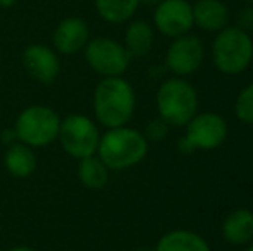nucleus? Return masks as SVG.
<instances>
[{
  "label": "nucleus",
  "mask_w": 253,
  "mask_h": 251,
  "mask_svg": "<svg viewBox=\"0 0 253 251\" xmlns=\"http://www.w3.org/2000/svg\"><path fill=\"white\" fill-rule=\"evenodd\" d=\"M155 251H210V248L200 236L193 232L174 231L160 239Z\"/></svg>",
  "instance_id": "nucleus-18"
},
{
  "label": "nucleus",
  "mask_w": 253,
  "mask_h": 251,
  "mask_svg": "<svg viewBox=\"0 0 253 251\" xmlns=\"http://www.w3.org/2000/svg\"><path fill=\"white\" fill-rule=\"evenodd\" d=\"M248 2H250V5H253V0H248Z\"/></svg>",
  "instance_id": "nucleus-26"
},
{
  "label": "nucleus",
  "mask_w": 253,
  "mask_h": 251,
  "mask_svg": "<svg viewBox=\"0 0 253 251\" xmlns=\"http://www.w3.org/2000/svg\"><path fill=\"white\" fill-rule=\"evenodd\" d=\"M141 3H145V5H159L162 0H140Z\"/></svg>",
  "instance_id": "nucleus-23"
},
{
  "label": "nucleus",
  "mask_w": 253,
  "mask_h": 251,
  "mask_svg": "<svg viewBox=\"0 0 253 251\" xmlns=\"http://www.w3.org/2000/svg\"><path fill=\"white\" fill-rule=\"evenodd\" d=\"M134 110V93L129 83L119 76L105 77L95 90V114L107 127H121Z\"/></svg>",
  "instance_id": "nucleus-1"
},
{
  "label": "nucleus",
  "mask_w": 253,
  "mask_h": 251,
  "mask_svg": "<svg viewBox=\"0 0 253 251\" xmlns=\"http://www.w3.org/2000/svg\"><path fill=\"white\" fill-rule=\"evenodd\" d=\"M140 3V0H95V9L103 21L119 24L131 19Z\"/></svg>",
  "instance_id": "nucleus-16"
},
{
  "label": "nucleus",
  "mask_w": 253,
  "mask_h": 251,
  "mask_svg": "<svg viewBox=\"0 0 253 251\" xmlns=\"http://www.w3.org/2000/svg\"><path fill=\"white\" fill-rule=\"evenodd\" d=\"M9 251H35V250L26 248V246H19V248H12V250H9Z\"/></svg>",
  "instance_id": "nucleus-24"
},
{
  "label": "nucleus",
  "mask_w": 253,
  "mask_h": 251,
  "mask_svg": "<svg viewBox=\"0 0 253 251\" xmlns=\"http://www.w3.org/2000/svg\"><path fill=\"white\" fill-rule=\"evenodd\" d=\"M60 121L48 107H30L17 117L16 134L28 146H43L59 136Z\"/></svg>",
  "instance_id": "nucleus-5"
},
{
  "label": "nucleus",
  "mask_w": 253,
  "mask_h": 251,
  "mask_svg": "<svg viewBox=\"0 0 253 251\" xmlns=\"http://www.w3.org/2000/svg\"><path fill=\"white\" fill-rule=\"evenodd\" d=\"M52 41L53 47L60 54L71 55L83 50L90 41V30H88L86 21L74 16L62 19L53 31Z\"/></svg>",
  "instance_id": "nucleus-11"
},
{
  "label": "nucleus",
  "mask_w": 253,
  "mask_h": 251,
  "mask_svg": "<svg viewBox=\"0 0 253 251\" xmlns=\"http://www.w3.org/2000/svg\"><path fill=\"white\" fill-rule=\"evenodd\" d=\"M80 179L86 188L91 189H100L107 184V179H109V172H107V165L103 164L100 158L97 157H86L81 158L80 164Z\"/></svg>",
  "instance_id": "nucleus-19"
},
{
  "label": "nucleus",
  "mask_w": 253,
  "mask_h": 251,
  "mask_svg": "<svg viewBox=\"0 0 253 251\" xmlns=\"http://www.w3.org/2000/svg\"><path fill=\"white\" fill-rule=\"evenodd\" d=\"M247 251H253V246H250V248H248Z\"/></svg>",
  "instance_id": "nucleus-25"
},
{
  "label": "nucleus",
  "mask_w": 253,
  "mask_h": 251,
  "mask_svg": "<svg viewBox=\"0 0 253 251\" xmlns=\"http://www.w3.org/2000/svg\"><path fill=\"white\" fill-rule=\"evenodd\" d=\"M148 144L143 134L126 127H114L100 140L98 153L100 160L109 169H126L143 160Z\"/></svg>",
  "instance_id": "nucleus-2"
},
{
  "label": "nucleus",
  "mask_w": 253,
  "mask_h": 251,
  "mask_svg": "<svg viewBox=\"0 0 253 251\" xmlns=\"http://www.w3.org/2000/svg\"><path fill=\"white\" fill-rule=\"evenodd\" d=\"M59 138L64 150L76 158L91 157L98 150V131L93 122L84 115H69L59 127Z\"/></svg>",
  "instance_id": "nucleus-6"
},
{
  "label": "nucleus",
  "mask_w": 253,
  "mask_h": 251,
  "mask_svg": "<svg viewBox=\"0 0 253 251\" xmlns=\"http://www.w3.org/2000/svg\"><path fill=\"white\" fill-rule=\"evenodd\" d=\"M5 165L16 178H26L37 167V158L31 148L24 143H16L9 148L5 155Z\"/></svg>",
  "instance_id": "nucleus-17"
},
{
  "label": "nucleus",
  "mask_w": 253,
  "mask_h": 251,
  "mask_svg": "<svg viewBox=\"0 0 253 251\" xmlns=\"http://www.w3.org/2000/svg\"><path fill=\"white\" fill-rule=\"evenodd\" d=\"M236 28L243 31H250L253 30V7H243V9L238 10V16H236Z\"/></svg>",
  "instance_id": "nucleus-21"
},
{
  "label": "nucleus",
  "mask_w": 253,
  "mask_h": 251,
  "mask_svg": "<svg viewBox=\"0 0 253 251\" xmlns=\"http://www.w3.org/2000/svg\"><path fill=\"white\" fill-rule=\"evenodd\" d=\"M23 66L33 79L40 83H52L59 74L57 54L47 45L35 43L23 54Z\"/></svg>",
  "instance_id": "nucleus-12"
},
{
  "label": "nucleus",
  "mask_w": 253,
  "mask_h": 251,
  "mask_svg": "<svg viewBox=\"0 0 253 251\" xmlns=\"http://www.w3.org/2000/svg\"><path fill=\"white\" fill-rule=\"evenodd\" d=\"M213 64L226 74H238L247 69L253 57V41L240 28H224L219 31L212 47Z\"/></svg>",
  "instance_id": "nucleus-3"
},
{
  "label": "nucleus",
  "mask_w": 253,
  "mask_h": 251,
  "mask_svg": "<svg viewBox=\"0 0 253 251\" xmlns=\"http://www.w3.org/2000/svg\"><path fill=\"white\" fill-rule=\"evenodd\" d=\"M227 136V124L217 114L195 115L188 126L186 140L193 148L212 150L224 143Z\"/></svg>",
  "instance_id": "nucleus-10"
},
{
  "label": "nucleus",
  "mask_w": 253,
  "mask_h": 251,
  "mask_svg": "<svg viewBox=\"0 0 253 251\" xmlns=\"http://www.w3.org/2000/svg\"><path fill=\"white\" fill-rule=\"evenodd\" d=\"M236 115L247 124H253V83L245 88L236 100Z\"/></svg>",
  "instance_id": "nucleus-20"
},
{
  "label": "nucleus",
  "mask_w": 253,
  "mask_h": 251,
  "mask_svg": "<svg viewBox=\"0 0 253 251\" xmlns=\"http://www.w3.org/2000/svg\"><path fill=\"white\" fill-rule=\"evenodd\" d=\"M153 24L166 36L177 38L193 28V9L186 0H162L155 5Z\"/></svg>",
  "instance_id": "nucleus-8"
},
{
  "label": "nucleus",
  "mask_w": 253,
  "mask_h": 251,
  "mask_svg": "<svg viewBox=\"0 0 253 251\" xmlns=\"http://www.w3.org/2000/svg\"><path fill=\"white\" fill-rule=\"evenodd\" d=\"M193 9V24L203 31H220L229 23V10L220 0H198Z\"/></svg>",
  "instance_id": "nucleus-13"
},
{
  "label": "nucleus",
  "mask_w": 253,
  "mask_h": 251,
  "mask_svg": "<svg viewBox=\"0 0 253 251\" xmlns=\"http://www.w3.org/2000/svg\"><path fill=\"white\" fill-rule=\"evenodd\" d=\"M86 62L95 72L105 77H114L123 74L129 66V54L123 45L110 38H95L84 47Z\"/></svg>",
  "instance_id": "nucleus-7"
},
{
  "label": "nucleus",
  "mask_w": 253,
  "mask_h": 251,
  "mask_svg": "<svg viewBox=\"0 0 253 251\" xmlns=\"http://www.w3.org/2000/svg\"><path fill=\"white\" fill-rule=\"evenodd\" d=\"M17 2H19V0H0V7H2V9H10V7H14Z\"/></svg>",
  "instance_id": "nucleus-22"
},
{
  "label": "nucleus",
  "mask_w": 253,
  "mask_h": 251,
  "mask_svg": "<svg viewBox=\"0 0 253 251\" xmlns=\"http://www.w3.org/2000/svg\"><path fill=\"white\" fill-rule=\"evenodd\" d=\"M159 112L166 122L172 126H184L197 115V91L183 79H169L157 93Z\"/></svg>",
  "instance_id": "nucleus-4"
},
{
  "label": "nucleus",
  "mask_w": 253,
  "mask_h": 251,
  "mask_svg": "<svg viewBox=\"0 0 253 251\" xmlns=\"http://www.w3.org/2000/svg\"><path fill=\"white\" fill-rule=\"evenodd\" d=\"M203 61V45L193 35H181L170 43L167 50V67L179 76L191 74Z\"/></svg>",
  "instance_id": "nucleus-9"
},
{
  "label": "nucleus",
  "mask_w": 253,
  "mask_h": 251,
  "mask_svg": "<svg viewBox=\"0 0 253 251\" xmlns=\"http://www.w3.org/2000/svg\"><path fill=\"white\" fill-rule=\"evenodd\" d=\"M124 40L129 57H145L153 47V30L147 21H133L127 26Z\"/></svg>",
  "instance_id": "nucleus-15"
},
{
  "label": "nucleus",
  "mask_w": 253,
  "mask_h": 251,
  "mask_svg": "<svg viewBox=\"0 0 253 251\" xmlns=\"http://www.w3.org/2000/svg\"><path fill=\"white\" fill-rule=\"evenodd\" d=\"M224 238L233 245H245L253 239V214L250 210H236L222 225Z\"/></svg>",
  "instance_id": "nucleus-14"
}]
</instances>
